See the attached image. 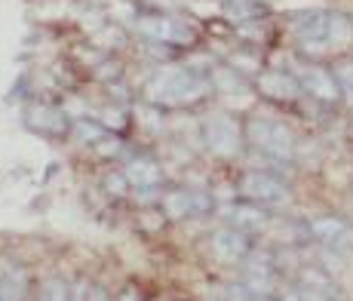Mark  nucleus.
Here are the masks:
<instances>
[{"label": "nucleus", "instance_id": "obj_14", "mask_svg": "<svg viewBox=\"0 0 353 301\" xmlns=\"http://www.w3.org/2000/svg\"><path fill=\"white\" fill-rule=\"evenodd\" d=\"M231 215H234V219H237V225H243V227H261V225H264V215H261L258 209L237 206Z\"/></svg>", "mask_w": 353, "mask_h": 301}, {"label": "nucleus", "instance_id": "obj_18", "mask_svg": "<svg viewBox=\"0 0 353 301\" xmlns=\"http://www.w3.org/2000/svg\"><path fill=\"white\" fill-rule=\"evenodd\" d=\"M89 301H108V296H104V292H93V296H89Z\"/></svg>", "mask_w": 353, "mask_h": 301}, {"label": "nucleus", "instance_id": "obj_10", "mask_svg": "<svg viewBox=\"0 0 353 301\" xmlns=\"http://www.w3.org/2000/svg\"><path fill=\"white\" fill-rule=\"evenodd\" d=\"M353 41V25L350 19L338 16V12H329V47H344V43Z\"/></svg>", "mask_w": 353, "mask_h": 301}, {"label": "nucleus", "instance_id": "obj_2", "mask_svg": "<svg viewBox=\"0 0 353 301\" xmlns=\"http://www.w3.org/2000/svg\"><path fill=\"white\" fill-rule=\"evenodd\" d=\"M249 139L252 145L264 154L277 157V160H289L295 154V142H292V133L277 120H252L249 123Z\"/></svg>", "mask_w": 353, "mask_h": 301}, {"label": "nucleus", "instance_id": "obj_16", "mask_svg": "<svg viewBox=\"0 0 353 301\" xmlns=\"http://www.w3.org/2000/svg\"><path fill=\"white\" fill-rule=\"evenodd\" d=\"M43 301H71L68 286H65L62 280H49V283L43 286Z\"/></svg>", "mask_w": 353, "mask_h": 301}, {"label": "nucleus", "instance_id": "obj_17", "mask_svg": "<svg viewBox=\"0 0 353 301\" xmlns=\"http://www.w3.org/2000/svg\"><path fill=\"white\" fill-rule=\"evenodd\" d=\"M338 77H341V83H344V87L353 89V62L341 65V71H338Z\"/></svg>", "mask_w": 353, "mask_h": 301}, {"label": "nucleus", "instance_id": "obj_11", "mask_svg": "<svg viewBox=\"0 0 353 301\" xmlns=\"http://www.w3.org/2000/svg\"><path fill=\"white\" fill-rule=\"evenodd\" d=\"M157 179H160V172H157V166L148 160H135V163H129V169H126V181H133V185H139V188L157 185Z\"/></svg>", "mask_w": 353, "mask_h": 301}, {"label": "nucleus", "instance_id": "obj_4", "mask_svg": "<svg viewBox=\"0 0 353 301\" xmlns=\"http://www.w3.org/2000/svg\"><path fill=\"white\" fill-rule=\"evenodd\" d=\"M240 191H243V197H249L255 203H273V206L289 200V191H286L277 179H271V175H264V172H249L240 181Z\"/></svg>", "mask_w": 353, "mask_h": 301}, {"label": "nucleus", "instance_id": "obj_1", "mask_svg": "<svg viewBox=\"0 0 353 301\" xmlns=\"http://www.w3.org/2000/svg\"><path fill=\"white\" fill-rule=\"evenodd\" d=\"M212 83L203 74L194 71H169V74L157 77L148 89V99L154 102H166V104H181V102H197L209 93Z\"/></svg>", "mask_w": 353, "mask_h": 301}, {"label": "nucleus", "instance_id": "obj_3", "mask_svg": "<svg viewBox=\"0 0 353 301\" xmlns=\"http://www.w3.org/2000/svg\"><path fill=\"white\" fill-rule=\"evenodd\" d=\"M203 129H206V145L212 148L215 154L227 157V154H237L240 150V129L227 114H212Z\"/></svg>", "mask_w": 353, "mask_h": 301}, {"label": "nucleus", "instance_id": "obj_8", "mask_svg": "<svg viewBox=\"0 0 353 301\" xmlns=\"http://www.w3.org/2000/svg\"><path fill=\"white\" fill-rule=\"evenodd\" d=\"M139 28L157 41H191V31L181 28L179 22H169V19H141Z\"/></svg>", "mask_w": 353, "mask_h": 301}, {"label": "nucleus", "instance_id": "obj_9", "mask_svg": "<svg viewBox=\"0 0 353 301\" xmlns=\"http://www.w3.org/2000/svg\"><path fill=\"white\" fill-rule=\"evenodd\" d=\"M212 249L218 258L234 261V258H243V255L249 252V246H246V237L240 231H218L212 237Z\"/></svg>", "mask_w": 353, "mask_h": 301}, {"label": "nucleus", "instance_id": "obj_5", "mask_svg": "<svg viewBox=\"0 0 353 301\" xmlns=\"http://www.w3.org/2000/svg\"><path fill=\"white\" fill-rule=\"evenodd\" d=\"M310 231H313V237H317L323 246H329V249L344 252L353 246V227L341 219H317Z\"/></svg>", "mask_w": 353, "mask_h": 301}, {"label": "nucleus", "instance_id": "obj_12", "mask_svg": "<svg viewBox=\"0 0 353 301\" xmlns=\"http://www.w3.org/2000/svg\"><path fill=\"white\" fill-rule=\"evenodd\" d=\"M304 283H307V289L317 292V296H323V298H338V286L332 283L329 277H323V274L304 271Z\"/></svg>", "mask_w": 353, "mask_h": 301}, {"label": "nucleus", "instance_id": "obj_15", "mask_svg": "<svg viewBox=\"0 0 353 301\" xmlns=\"http://www.w3.org/2000/svg\"><path fill=\"white\" fill-rule=\"evenodd\" d=\"M191 197L187 194H169L166 197V212L172 215V219H181V215H187V209H191Z\"/></svg>", "mask_w": 353, "mask_h": 301}, {"label": "nucleus", "instance_id": "obj_7", "mask_svg": "<svg viewBox=\"0 0 353 301\" xmlns=\"http://www.w3.org/2000/svg\"><path fill=\"white\" fill-rule=\"evenodd\" d=\"M258 87L264 96L271 99H295L301 93V83L289 74H280V71H271V74H261L258 77Z\"/></svg>", "mask_w": 353, "mask_h": 301}, {"label": "nucleus", "instance_id": "obj_6", "mask_svg": "<svg viewBox=\"0 0 353 301\" xmlns=\"http://www.w3.org/2000/svg\"><path fill=\"white\" fill-rule=\"evenodd\" d=\"M298 83H301V87H304L310 96H317V99H323V102L338 99L335 77H332L329 71H323V68H301V74H298Z\"/></svg>", "mask_w": 353, "mask_h": 301}, {"label": "nucleus", "instance_id": "obj_13", "mask_svg": "<svg viewBox=\"0 0 353 301\" xmlns=\"http://www.w3.org/2000/svg\"><path fill=\"white\" fill-rule=\"evenodd\" d=\"M215 87L218 89H225V93H237V89H246V83H243V77L240 74H234V71H215Z\"/></svg>", "mask_w": 353, "mask_h": 301}]
</instances>
